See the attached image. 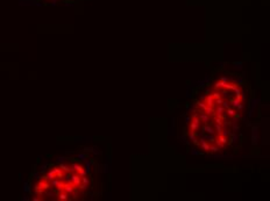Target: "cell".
Here are the masks:
<instances>
[{
	"instance_id": "1",
	"label": "cell",
	"mask_w": 270,
	"mask_h": 201,
	"mask_svg": "<svg viewBox=\"0 0 270 201\" xmlns=\"http://www.w3.org/2000/svg\"><path fill=\"white\" fill-rule=\"evenodd\" d=\"M246 95L232 79L215 81L196 104L189 122V137L205 152L221 151L232 142L245 108Z\"/></svg>"
}]
</instances>
